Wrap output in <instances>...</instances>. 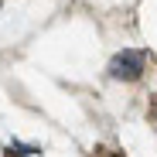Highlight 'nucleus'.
Masks as SVG:
<instances>
[{
	"label": "nucleus",
	"instance_id": "1",
	"mask_svg": "<svg viewBox=\"0 0 157 157\" xmlns=\"http://www.w3.org/2000/svg\"><path fill=\"white\" fill-rule=\"evenodd\" d=\"M144 62H147V55H144V51L126 48V51H120V55L109 62V75H113V78H140Z\"/></svg>",
	"mask_w": 157,
	"mask_h": 157
},
{
	"label": "nucleus",
	"instance_id": "2",
	"mask_svg": "<svg viewBox=\"0 0 157 157\" xmlns=\"http://www.w3.org/2000/svg\"><path fill=\"white\" fill-rule=\"evenodd\" d=\"M99 157H116V154H99Z\"/></svg>",
	"mask_w": 157,
	"mask_h": 157
}]
</instances>
